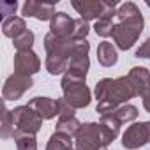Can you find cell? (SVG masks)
<instances>
[{
  "label": "cell",
  "instance_id": "cell-6",
  "mask_svg": "<svg viewBox=\"0 0 150 150\" xmlns=\"http://www.w3.org/2000/svg\"><path fill=\"white\" fill-rule=\"evenodd\" d=\"M88 51H90V44L87 41H81L76 44L72 51V57L69 60L67 71L64 74L71 78H78V80H87V72L90 67V60H88Z\"/></svg>",
  "mask_w": 150,
  "mask_h": 150
},
{
  "label": "cell",
  "instance_id": "cell-2",
  "mask_svg": "<svg viewBox=\"0 0 150 150\" xmlns=\"http://www.w3.org/2000/svg\"><path fill=\"white\" fill-rule=\"evenodd\" d=\"M74 39H60L53 34H46L44 37V50H46V71L51 76L62 74L67 71L69 60L72 57V51L76 48Z\"/></svg>",
  "mask_w": 150,
  "mask_h": 150
},
{
  "label": "cell",
  "instance_id": "cell-24",
  "mask_svg": "<svg viewBox=\"0 0 150 150\" xmlns=\"http://www.w3.org/2000/svg\"><path fill=\"white\" fill-rule=\"evenodd\" d=\"M113 18H99L94 25V30L101 37H110L113 35Z\"/></svg>",
  "mask_w": 150,
  "mask_h": 150
},
{
  "label": "cell",
  "instance_id": "cell-31",
  "mask_svg": "<svg viewBox=\"0 0 150 150\" xmlns=\"http://www.w3.org/2000/svg\"><path fill=\"white\" fill-rule=\"evenodd\" d=\"M146 127H148V143H150V122H146Z\"/></svg>",
  "mask_w": 150,
  "mask_h": 150
},
{
  "label": "cell",
  "instance_id": "cell-11",
  "mask_svg": "<svg viewBox=\"0 0 150 150\" xmlns=\"http://www.w3.org/2000/svg\"><path fill=\"white\" fill-rule=\"evenodd\" d=\"M23 16L27 18H35L39 21H51L55 18V6L48 2H37V0H28L23 4L21 9Z\"/></svg>",
  "mask_w": 150,
  "mask_h": 150
},
{
  "label": "cell",
  "instance_id": "cell-23",
  "mask_svg": "<svg viewBox=\"0 0 150 150\" xmlns=\"http://www.w3.org/2000/svg\"><path fill=\"white\" fill-rule=\"evenodd\" d=\"M2 138H14V122H13V115L11 111L4 106V113H2Z\"/></svg>",
  "mask_w": 150,
  "mask_h": 150
},
{
  "label": "cell",
  "instance_id": "cell-18",
  "mask_svg": "<svg viewBox=\"0 0 150 150\" xmlns=\"http://www.w3.org/2000/svg\"><path fill=\"white\" fill-rule=\"evenodd\" d=\"M97 60L101 65L104 67H111L117 64L118 60V55H117V50L111 42L104 41V42H99V48H97Z\"/></svg>",
  "mask_w": 150,
  "mask_h": 150
},
{
  "label": "cell",
  "instance_id": "cell-13",
  "mask_svg": "<svg viewBox=\"0 0 150 150\" xmlns=\"http://www.w3.org/2000/svg\"><path fill=\"white\" fill-rule=\"evenodd\" d=\"M127 76L132 81V85L136 88V94L141 99L150 96V72L145 67H132Z\"/></svg>",
  "mask_w": 150,
  "mask_h": 150
},
{
  "label": "cell",
  "instance_id": "cell-30",
  "mask_svg": "<svg viewBox=\"0 0 150 150\" xmlns=\"http://www.w3.org/2000/svg\"><path fill=\"white\" fill-rule=\"evenodd\" d=\"M143 108H145V110H146V111L150 113V96L143 99Z\"/></svg>",
  "mask_w": 150,
  "mask_h": 150
},
{
  "label": "cell",
  "instance_id": "cell-29",
  "mask_svg": "<svg viewBox=\"0 0 150 150\" xmlns=\"http://www.w3.org/2000/svg\"><path fill=\"white\" fill-rule=\"evenodd\" d=\"M136 57H138V58H150V39H146V41L136 50Z\"/></svg>",
  "mask_w": 150,
  "mask_h": 150
},
{
  "label": "cell",
  "instance_id": "cell-25",
  "mask_svg": "<svg viewBox=\"0 0 150 150\" xmlns=\"http://www.w3.org/2000/svg\"><path fill=\"white\" fill-rule=\"evenodd\" d=\"M34 39H35L34 32L27 30L25 34H21L20 37H16V39L13 41V44H14V48H16L18 51H28V50H32V46H34Z\"/></svg>",
  "mask_w": 150,
  "mask_h": 150
},
{
  "label": "cell",
  "instance_id": "cell-9",
  "mask_svg": "<svg viewBox=\"0 0 150 150\" xmlns=\"http://www.w3.org/2000/svg\"><path fill=\"white\" fill-rule=\"evenodd\" d=\"M39 69H41V60L32 50L16 51V55H14V72L16 74L32 78V74H35Z\"/></svg>",
  "mask_w": 150,
  "mask_h": 150
},
{
  "label": "cell",
  "instance_id": "cell-3",
  "mask_svg": "<svg viewBox=\"0 0 150 150\" xmlns=\"http://www.w3.org/2000/svg\"><path fill=\"white\" fill-rule=\"evenodd\" d=\"M96 97H97V103H110L113 106H120L122 103H127L129 99L138 97V94L129 76H122L115 80L104 78L97 81Z\"/></svg>",
  "mask_w": 150,
  "mask_h": 150
},
{
  "label": "cell",
  "instance_id": "cell-20",
  "mask_svg": "<svg viewBox=\"0 0 150 150\" xmlns=\"http://www.w3.org/2000/svg\"><path fill=\"white\" fill-rule=\"evenodd\" d=\"M81 124L76 117H72V118H58L57 122V132H62V134H67V136H76L78 131H80Z\"/></svg>",
  "mask_w": 150,
  "mask_h": 150
},
{
  "label": "cell",
  "instance_id": "cell-15",
  "mask_svg": "<svg viewBox=\"0 0 150 150\" xmlns=\"http://www.w3.org/2000/svg\"><path fill=\"white\" fill-rule=\"evenodd\" d=\"M101 134H103V146L106 148L120 132V125L122 122L111 113V115H106V117H101Z\"/></svg>",
  "mask_w": 150,
  "mask_h": 150
},
{
  "label": "cell",
  "instance_id": "cell-1",
  "mask_svg": "<svg viewBox=\"0 0 150 150\" xmlns=\"http://www.w3.org/2000/svg\"><path fill=\"white\" fill-rule=\"evenodd\" d=\"M118 23L113 27V41L118 50L127 51L134 46L138 37L143 30V14L139 13L138 6L132 2H124L117 9Z\"/></svg>",
  "mask_w": 150,
  "mask_h": 150
},
{
  "label": "cell",
  "instance_id": "cell-7",
  "mask_svg": "<svg viewBox=\"0 0 150 150\" xmlns=\"http://www.w3.org/2000/svg\"><path fill=\"white\" fill-rule=\"evenodd\" d=\"M74 141H76V150H99L103 146L101 125L96 122L81 124L78 134L74 136Z\"/></svg>",
  "mask_w": 150,
  "mask_h": 150
},
{
  "label": "cell",
  "instance_id": "cell-26",
  "mask_svg": "<svg viewBox=\"0 0 150 150\" xmlns=\"http://www.w3.org/2000/svg\"><path fill=\"white\" fill-rule=\"evenodd\" d=\"M88 32H90L88 21H85V20L78 18V20H76V27H74V34H72V39L76 41V42H81V41H85V39H87Z\"/></svg>",
  "mask_w": 150,
  "mask_h": 150
},
{
  "label": "cell",
  "instance_id": "cell-16",
  "mask_svg": "<svg viewBox=\"0 0 150 150\" xmlns=\"http://www.w3.org/2000/svg\"><path fill=\"white\" fill-rule=\"evenodd\" d=\"M28 106L32 110H35L42 120H50V118L58 115L57 113V101L50 99V97H34L28 101Z\"/></svg>",
  "mask_w": 150,
  "mask_h": 150
},
{
  "label": "cell",
  "instance_id": "cell-28",
  "mask_svg": "<svg viewBox=\"0 0 150 150\" xmlns=\"http://www.w3.org/2000/svg\"><path fill=\"white\" fill-rule=\"evenodd\" d=\"M18 7V2H2L0 4V14H2V20H7L11 16H14V11Z\"/></svg>",
  "mask_w": 150,
  "mask_h": 150
},
{
  "label": "cell",
  "instance_id": "cell-27",
  "mask_svg": "<svg viewBox=\"0 0 150 150\" xmlns=\"http://www.w3.org/2000/svg\"><path fill=\"white\" fill-rule=\"evenodd\" d=\"M74 110L64 97L62 99H57V113H58V118H72L74 117Z\"/></svg>",
  "mask_w": 150,
  "mask_h": 150
},
{
  "label": "cell",
  "instance_id": "cell-4",
  "mask_svg": "<svg viewBox=\"0 0 150 150\" xmlns=\"http://www.w3.org/2000/svg\"><path fill=\"white\" fill-rule=\"evenodd\" d=\"M62 92H64V99L74 108H87L90 104L92 94L85 83V80H78V78H71L67 74H64L62 78Z\"/></svg>",
  "mask_w": 150,
  "mask_h": 150
},
{
  "label": "cell",
  "instance_id": "cell-12",
  "mask_svg": "<svg viewBox=\"0 0 150 150\" xmlns=\"http://www.w3.org/2000/svg\"><path fill=\"white\" fill-rule=\"evenodd\" d=\"M74 27H76V20H72L67 13H57L50 21V34L60 39H72Z\"/></svg>",
  "mask_w": 150,
  "mask_h": 150
},
{
  "label": "cell",
  "instance_id": "cell-10",
  "mask_svg": "<svg viewBox=\"0 0 150 150\" xmlns=\"http://www.w3.org/2000/svg\"><path fill=\"white\" fill-rule=\"evenodd\" d=\"M145 143H148V127H146V122L132 124L131 127H127V131L122 136V146L127 148V150H136V148L143 146Z\"/></svg>",
  "mask_w": 150,
  "mask_h": 150
},
{
  "label": "cell",
  "instance_id": "cell-22",
  "mask_svg": "<svg viewBox=\"0 0 150 150\" xmlns=\"http://www.w3.org/2000/svg\"><path fill=\"white\" fill-rule=\"evenodd\" d=\"M113 115L124 124V122H132L134 118H138L139 113H138V108H136V106H132V104H124V106H120Z\"/></svg>",
  "mask_w": 150,
  "mask_h": 150
},
{
  "label": "cell",
  "instance_id": "cell-17",
  "mask_svg": "<svg viewBox=\"0 0 150 150\" xmlns=\"http://www.w3.org/2000/svg\"><path fill=\"white\" fill-rule=\"evenodd\" d=\"M2 32L6 37H11L13 41L16 37H20L21 34L27 32V25H25V20L23 18H18V16H11L7 20L2 21Z\"/></svg>",
  "mask_w": 150,
  "mask_h": 150
},
{
  "label": "cell",
  "instance_id": "cell-21",
  "mask_svg": "<svg viewBox=\"0 0 150 150\" xmlns=\"http://www.w3.org/2000/svg\"><path fill=\"white\" fill-rule=\"evenodd\" d=\"M14 141L18 150H37V141H35V136L32 134L14 132Z\"/></svg>",
  "mask_w": 150,
  "mask_h": 150
},
{
  "label": "cell",
  "instance_id": "cell-5",
  "mask_svg": "<svg viewBox=\"0 0 150 150\" xmlns=\"http://www.w3.org/2000/svg\"><path fill=\"white\" fill-rule=\"evenodd\" d=\"M11 115H13V122H14V132L35 136L41 131V127H42V118L28 104L14 108L11 111Z\"/></svg>",
  "mask_w": 150,
  "mask_h": 150
},
{
  "label": "cell",
  "instance_id": "cell-19",
  "mask_svg": "<svg viewBox=\"0 0 150 150\" xmlns=\"http://www.w3.org/2000/svg\"><path fill=\"white\" fill-rule=\"evenodd\" d=\"M46 150H72V138L55 131L51 138L48 139Z\"/></svg>",
  "mask_w": 150,
  "mask_h": 150
},
{
  "label": "cell",
  "instance_id": "cell-8",
  "mask_svg": "<svg viewBox=\"0 0 150 150\" xmlns=\"http://www.w3.org/2000/svg\"><path fill=\"white\" fill-rule=\"evenodd\" d=\"M34 81L30 76H21V74H13L9 76L4 83V88H2V96L6 101H16L20 99L28 88H32Z\"/></svg>",
  "mask_w": 150,
  "mask_h": 150
},
{
  "label": "cell",
  "instance_id": "cell-14",
  "mask_svg": "<svg viewBox=\"0 0 150 150\" xmlns=\"http://www.w3.org/2000/svg\"><path fill=\"white\" fill-rule=\"evenodd\" d=\"M72 7L78 11L81 20L90 21V20H99L104 11V2L97 0H83V2H72Z\"/></svg>",
  "mask_w": 150,
  "mask_h": 150
}]
</instances>
